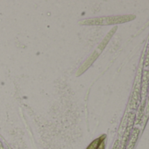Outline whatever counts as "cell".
Masks as SVG:
<instances>
[{"instance_id": "obj_2", "label": "cell", "mask_w": 149, "mask_h": 149, "mask_svg": "<svg viewBox=\"0 0 149 149\" xmlns=\"http://www.w3.org/2000/svg\"><path fill=\"white\" fill-rule=\"evenodd\" d=\"M97 149H104V139L100 141V143H99Z\"/></svg>"}, {"instance_id": "obj_1", "label": "cell", "mask_w": 149, "mask_h": 149, "mask_svg": "<svg viewBox=\"0 0 149 149\" xmlns=\"http://www.w3.org/2000/svg\"><path fill=\"white\" fill-rule=\"evenodd\" d=\"M103 139H104V136H103V137H101V138H99V139H97L93 140V141L90 144V146H88L87 149H97V146H98V145H99V143H100V141L103 140Z\"/></svg>"}]
</instances>
